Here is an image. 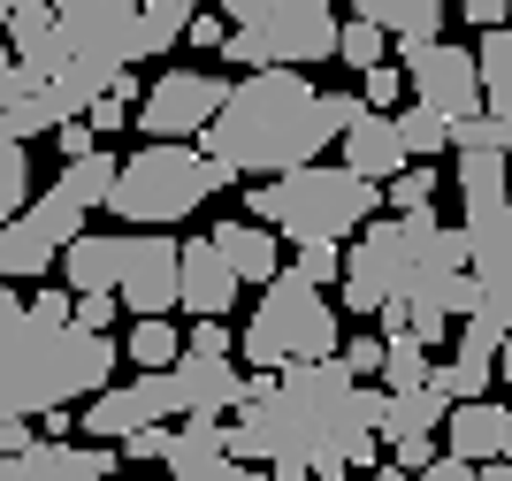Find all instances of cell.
<instances>
[{"label": "cell", "instance_id": "cell-1", "mask_svg": "<svg viewBox=\"0 0 512 481\" xmlns=\"http://www.w3.org/2000/svg\"><path fill=\"white\" fill-rule=\"evenodd\" d=\"M352 115H360V92H321L306 69H245L192 146L230 184H245V176L268 184V176L314 168L321 146H337L352 130Z\"/></svg>", "mask_w": 512, "mask_h": 481}, {"label": "cell", "instance_id": "cell-2", "mask_svg": "<svg viewBox=\"0 0 512 481\" xmlns=\"http://www.w3.org/2000/svg\"><path fill=\"white\" fill-rule=\"evenodd\" d=\"M115 336L77 321H39L16 283H0V420H46L115 382Z\"/></svg>", "mask_w": 512, "mask_h": 481}, {"label": "cell", "instance_id": "cell-3", "mask_svg": "<svg viewBox=\"0 0 512 481\" xmlns=\"http://www.w3.org/2000/svg\"><path fill=\"white\" fill-rule=\"evenodd\" d=\"M245 207L268 237H291V245H337V237L367 230L383 214V191L360 184L344 161H314L291 168V176H268V184H245Z\"/></svg>", "mask_w": 512, "mask_h": 481}, {"label": "cell", "instance_id": "cell-4", "mask_svg": "<svg viewBox=\"0 0 512 481\" xmlns=\"http://www.w3.org/2000/svg\"><path fill=\"white\" fill-rule=\"evenodd\" d=\"M115 161H123V153L92 146L85 161H69L39 199H23V214L0 222V283H39V275L62 260L69 237L92 230V207H100L107 184H115Z\"/></svg>", "mask_w": 512, "mask_h": 481}, {"label": "cell", "instance_id": "cell-5", "mask_svg": "<svg viewBox=\"0 0 512 481\" xmlns=\"http://www.w3.org/2000/svg\"><path fill=\"white\" fill-rule=\"evenodd\" d=\"M230 39L214 62L230 69H314L337 62V8L329 0H214Z\"/></svg>", "mask_w": 512, "mask_h": 481}, {"label": "cell", "instance_id": "cell-6", "mask_svg": "<svg viewBox=\"0 0 512 481\" xmlns=\"http://www.w3.org/2000/svg\"><path fill=\"white\" fill-rule=\"evenodd\" d=\"M222 184L230 176L199 146H146V153H130V161H115V184H107L100 207L115 222H130V230H169V222H192Z\"/></svg>", "mask_w": 512, "mask_h": 481}, {"label": "cell", "instance_id": "cell-7", "mask_svg": "<svg viewBox=\"0 0 512 481\" xmlns=\"http://www.w3.org/2000/svg\"><path fill=\"white\" fill-rule=\"evenodd\" d=\"M337 306L321 291H306L299 275L283 268L276 283H260V306L237 336V352L253 359V375H276V367H306V359H337Z\"/></svg>", "mask_w": 512, "mask_h": 481}, {"label": "cell", "instance_id": "cell-8", "mask_svg": "<svg viewBox=\"0 0 512 481\" xmlns=\"http://www.w3.org/2000/svg\"><path fill=\"white\" fill-rule=\"evenodd\" d=\"M436 230H444L436 207H421V214H375V222L360 230V245L344 252L337 306H344V314H360V321H375L390 298H406V283H413V268H421V252H428V237H436Z\"/></svg>", "mask_w": 512, "mask_h": 481}, {"label": "cell", "instance_id": "cell-9", "mask_svg": "<svg viewBox=\"0 0 512 481\" xmlns=\"http://www.w3.org/2000/svg\"><path fill=\"white\" fill-rule=\"evenodd\" d=\"M222 92H230V77H222V69H161V77L138 92L130 123H138V138H146V146H192L199 130L214 123Z\"/></svg>", "mask_w": 512, "mask_h": 481}, {"label": "cell", "instance_id": "cell-10", "mask_svg": "<svg viewBox=\"0 0 512 481\" xmlns=\"http://www.w3.org/2000/svg\"><path fill=\"white\" fill-rule=\"evenodd\" d=\"M398 77H406V100L444 115V123H467L482 115V77H474V46L428 39V46H398Z\"/></svg>", "mask_w": 512, "mask_h": 481}, {"label": "cell", "instance_id": "cell-11", "mask_svg": "<svg viewBox=\"0 0 512 481\" xmlns=\"http://www.w3.org/2000/svg\"><path fill=\"white\" fill-rule=\"evenodd\" d=\"M115 306L130 321L176 314V237L169 230H123L115 237Z\"/></svg>", "mask_w": 512, "mask_h": 481}, {"label": "cell", "instance_id": "cell-12", "mask_svg": "<svg viewBox=\"0 0 512 481\" xmlns=\"http://www.w3.org/2000/svg\"><path fill=\"white\" fill-rule=\"evenodd\" d=\"M176 420H184V405H176V382H169V375H138V382H123V390L107 382L100 398H85L77 428H85L92 443H107V451H115V443L138 436V428H176Z\"/></svg>", "mask_w": 512, "mask_h": 481}, {"label": "cell", "instance_id": "cell-13", "mask_svg": "<svg viewBox=\"0 0 512 481\" xmlns=\"http://www.w3.org/2000/svg\"><path fill=\"white\" fill-rule=\"evenodd\" d=\"M451 230L467 237V275H474V291H482L474 314L512 329V199L497 214H482V222H451Z\"/></svg>", "mask_w": 512, "mask_h": 481}, {"label": "cell", "instance_id": "cell-14", "mask_svg": "<svg viewBox=\"0 0 512 481\" xmlns=\"http://www.w3.org/2000/svg\"><path fill=\"white\" fill-rule=\"evenodd\" d=\"M176 306L192 321H222L237 306V275L214 260L207 237H176Z\"/></svg>", "mask_w": 512, "mask_h": 481}, {"label": "cell", "instance_id": "cell-15", "mask_svg": "<svg viewBox=\"0 0 512 481\" xmlns=\"http://www.w3.org/2000/svg\"><path fill=\"white\" fill-rule=\"evenodd\" d=\"M176 382V405H184V420H230L237 398H245V375H237V359H176L169 367Z\"/></svg>", "mask_w": 512, "mask_h": 481}, {"label": "cell", "instance_id": "cell-16", "mask_svg": "<svg viewBox=\"0 0 512 481\" xmlns=\"http://www.w3.org/2000/svg\"><path fill=\"white\" fill-rule=\"evenodd\" d=\"M115 466L123 459L100 443H31L16 459H0V481H107Z\"/></svg>", "mask_w": 512, "mask_h": 481}, {"label": "cell", "instance_id": "cell-17", "mask_svg": "<svg viewBox=\"0 0 512 481\" xmlns=\"http://www.w3.org/2000/svg\"><path fill=\"white\" fill-rule=\"evenodd\" d=\"M169 481H260V474L222 451V420H176Z\"/></svg>", "mask_w": 512, "mask_h": 481}, {"label": "cell", "instance_id": "cell-18", "mask_svg": "<svg viewBox=\"0 0 512 481\" xmlns=\"http://www.w3.org/2000/svg\"><path fill=\"white\" fill-rule=\"evenodd\" d=\"M207 245H214V260L237 275V291H260V283L283 275V252H276V237L260 230V222H214Z\"/></svg>", "mask_w": 512, "mask_h": 481}, {"label": "cell", "instance_id": "cell-19", "mask_svg": "<svg viewBox=\"0 0 512 481\" xmlns=\"http://www.w3.org/2000/svg\"><path fill=\"white\" fill-rule=\"evenodd\" d=\"M337 146H344V168H352L360 184H375V191H383L398 168H413L406 146H398V130H390V115H367V107L352 115V130H344Z\"/></svg>", "mask_w": 512, "mask_h": 481}, {"label": "cell", "instance_id": "cell-20", "mask_svg": "<svg viewBox=\"0 0 512 481\" xmlns=\"http://www.w3.org/2000/svg\"><path fill=\"white\" fill-rule=\"evenodd\" d=\"M352 16L375 23V31H383V39H398V46H428V39H444L451 0H360Z\"/></svg>", "mask_w": 512, "mask_h": 481}, {"label": "cell", "instance_id": "cell-21", "mask_svg": "<svg viewBox=\"0 0 512 481\" xmlns=\"http://www.w3.org/2000/svg\"><path fill=\"white\" fill-rule=\"evenodd\" d=\"M505 199H512V184H505V153H490V146L459 153V222H482V214H497Z\"/></svg>", "mask_w": 512, "mask_h": 481}, {"label": "cell", "instance_id": "cell-22", "mask_svg": "<svg viewBox=\"0 0 512 481\" xmlns=\"http://www.w3.org/2000/svg\"><path fill=\"white\" fill-rule=\"evenodd\" d=\"M497 413H505V405H490V398L451 405L444 428H436V436H444V451H451V459H467V466H490V459H497Z\"/></svg>", "mask_w": 512, "mask_h": 481}, {"label": "cell", "instance_id": "cell-23", "mask_svg": "<svg viewBox=\"0 0 512 481\" xmlns=\"http://www.w3.org/2000/svg\"><path fill=\"white\" fill-rule=\"evenodd\" d=\"M444 413H451V398L444 390H383V420H375V436L383 443H398V436H436L444 428Z\"/></svg>", "mask_w": 512, "mask_h": 481}, {"label": "cell", "instance_id": "cell-24", "mask_svg": "<svg viewBox=\"0 0 512 481\" xmlns=\"http://www.w3.org/2000/svg\"><path fill=\"white\" fill-rule=\"evenodd\" d=\"M184 23H192V0H138V23H130V62L176 54V46H184Z\"/></svg>", "mask_w": 512, "mask_h": 481}, {"label": "cell", "instance_id": "cell-25", "mask_svg": "<svg viewBox=\"0 0 512 481\" xmlns=\"http://www.w3.org/2000/svg\"><path fill=\"white\" fill-rule=\"evenodd\" d=\"M474 77H482V115H512V23L505 31H482Z\"/></svg>", "mask_w": 512, "mask_h": 481}, {"label": "cell", "instance_id": "cell-26", "mask_svg": "<svg viewBox=\"0 0 512 481\" xmlns=\"http://www.w3.org/2000/svg\"><path fill=\"white\" fill-rule=\"evenodd\" d=\"M115 352L138 359V375H169L176 359H184V329H176V321H130Z\"/></svg>", "mask_w": 512, "mask_h": 481}, {"label": "cell", "instance_id": "cell-27", "mask_svg": "<svg viewBox=\"0 0 512 481\" xmlns=\"http://www.w3.org/2000/svg\"><path fill=\"white\" fill-rule=\"evenodd\" d=\"M390 130H398L406 161H436V153H451V123H444V115H428V107H413V100L390 115Z\"/></svg>", "mask_w": 512, "mask_h": 481}, {"label": "cell", "instance_id": "cell-28", "mask_svg": "<svg viewBox=\"0 0 512 481\" xmlns=\"http://www.w3.org/2000/svg\"><path fill=\"white\" fill-rule=\"evenodd\" d=\"M428 344L421 336H406V329H383V390H421L428 382Z\"/></svg>", "mask_w": 512, "mask_h": 481}, {"label": "cell", "instance_id": "cell-29", "mask_svg": "<svg viewBox=\"0 0 512 481\" xmlns=\"http://www.w3.org/2000/svg\"><path fill=\"white\" fill-rule=\"evenodd\" d=\"M337 62H344V69H360V77H367V69H383V62H390V39L375 31V23L344 16V23H337Z\"/></svg>", "mask_w": 512, "mask_h": 481}, {"label": "cell", "instance_id": "cell-30", "mask_svg": "<svg viewBox=\"0 0 512 481\" xmlns=\"http://www.w3.org/2000/svg\"><path fill=\"white\" fill-rule=\"evenodd\" d=\"M436 184H444V176H436V168H398V176H390L383 184V214H421V207H436Z\"/></svg>", "mask_w": 512, "mask_h": 481}, {"label": "cell", "instance_id": "cell-31", "mask_svg": "<svg viewBox=\"0 0 512 481\" xmlns=\"http://www.w3.org/2000/svg\"><path fill=\"white\" fill-rule=\"evenodd\" d=\"M23 199H31V146L0 138V222L23 214Z\"/></svg>", "mask_w": 512, "mask_h": 481}, {"label": "cell", "instance_id": "cell-32", "mask_svg": "<svg viewBox=\"0 0 512 481\" xmlns=\"http://www.w3.org/2000/svg\"><path fill=\"white\" fill-rule=\"evenodd\" d=\"M291 275H299L306 291H337V275H344V252H337V245H299Z\"/></svg>", "mask_w": 512, "mask_h": 481}, {"label": "cell", "instance_id": "cell-33", "mask_svg": "<svg viewBox=\"0 0 512 481\" xmlns=\"http://www.w3.org/2000/svg\"><path fill=\"white\" fill-rule=\"evenodd\" d=\"M169 451H176V428H138V436L115 443V459L130 466H169Z\"/></svg>", "mask_w": 512, "mask_h": 481}, {"label": "cell", "instance_id": "cell-34", "mask_svg": "<svg viewBox=\"0 0 512 481\" xmlns=\"http://www.w3.org/2000/svg\"><path fill=\"white\" fill-rule=\"evenodd\" d=\"M398 100H406V77H398V62H383V69H367V77H360V107H367V115H390Z\"/></svg>", "mask_w": 512, "mask_h": 481}, {"label": "cell", "instance_id": "cell-35", "mask_svg": "<svg viewBox=\"0 0 512 481\" xmlns=\"http://www.w3.org/2000/svg\"><path fill=\"white\" fill-rule=\"evenodd\" d=\"M337 359H344V375H352V382H375V375H383V336H344Z\"/></svg>", "mask_w": 512, "mask_h": 481}, {"label": "cell", "instance_id": "cell-36", "mask_svg": "<svg viewBox=\"0 0 512 481\" xmlns=\"http://www.w3.org/2000/svg\"><path fill=\"white\" fill-rule=\"evenodd\" d=\"M184 352L192 359H237V336L222 329V321H192V329H184Z\"/></svg>", "mask_w": 512, "mask_h": 481}, {"label": "cell", "instance_id": "cell-37", "mask_svg": "<svg viewBox=\"0 0 512 481\" xmlns=\"http://www.w3.org/2000/svg\"><path fill=\"white\" fill-rule=\"evenodd\" d=\"M69 321H77V329H92V336H107L115 321H123V306H115L107 291H92V298H69Z\"/></svg>", "mask_w": 512, "mask_h": 481}, {"label": "cell", "instance_id": "cell-38", "mask_svg": "<svg viewBox=\"0 0 512 481\" xmlns=\"http://www.w3.org/2000/svg\"><path fill=\"white\" fill-rule=\"evenodd\" d=\"M77 123H85V130H92V146H100L107 130H123V123H130V107H123V100H115V92H100V100H92V107H85V115H77Z\"/></svg>", "mask_w": 512, "mask_h": 481}, {"label": "cell", "instance_id": "cell-39", "mask_svg": "<svg viewBox=\"0 0 512 481\" xmlns=\"http://www.w3.org/2000/svg\"><path fill=\"white\" fill-rule=\"evenodd\" d=\"M459 23H467V31H505L512 0H459Z\"/></svg>", "mask_w": 512, "mask_h": 481}, {"label": "cell", "instance_id": "cell-40", "mask_svg": "<svg viewBox=\"0 0 512 481\" xmlns=\"http://www.w3.org/2000/svg\"><path fill=\"white\" fill-rule=\"evenodd\" d=\"M222 39H230V23L214 16V8H192V23H184V46H214V54H222Z\"/></svg>", "mask_w": 512, "mask_h": 481}, {"label": "cell", "instance_id": "cell-41", "mask_svg": "<svg viewBox=\"0 0 512 481\" xmlns=\"http://www.w3.org/2000/svg\"><path fill=\"white\" fill-rule=\"evenodd\" d=\"M413 481H474V466H467V459H451V451H444V459H428Z\"/></svg>", "mask_w": 512, "mask_h": 481}, {"label": "cell", "instance_id": "cell-42", "mask_svg": "<svg viewBox=\"0 0 512 481\" xmlns=\"http://www.w3.org/2000/svg\"><path fill=\"white\" fill-rule=\"evenodd\" d=\"M23 306H31L39 321H69V291H31Z\"/></svg>", "mask_w": 512, "mask_h": 481}, {"label": "cell", "instance_id": "cell-43", "mask_svg": "<svg viewBox=\"0 0 512 481\" xmlns=\"http://www.w3.org/2000/svg\"><path fill=\"white\" fill-rule=\"evenodd\" d=\"M31 420H0V459H16V451H31Z\"/></svg>", "mask_w": 512, "mask_h": 481}, {"label": "cell", "instance_id": "cell-44", "mask_svg": "<svg viewBox=\"0 0 512 481\" xmlns=\"http://www.w3.org/2000/svg\"><path fill=\"white\" fill-rule=\"evenodd\" d=\"M54 146H62L69 161H85V153H92V130L85 123H62V130H54Z\"/></svg>", "mask_w": 512, "mask_h": 481}, {"label": "cell", "instance_id": "cell-45", "mask_svg": "<svg viewBox=\"0 0 512 481\" xmlns=\"http://www.w3.org/2000/svg\"><path fill=\"white\" fill-rule=\"evenodd\" d=\"M497 459L512 466V405H505V413H497Z\"/></svg>", "mask_w": 512, "mask_h": 481}, {"label": "cell", "instance_id": "cell-46", "mask_svg": "<svg viewBox=\"0 0 512 481\" xmlns=\"http://www.w3.org/2000/svg\"><path fill=\"white\" fill-rule=\"evenodd\" d=\"M474 481H512V466H505V459H490V466H474Z\"/></svg>", "mask_w": 512, "mask_h": 481}, {"label": "cell", "instance_id": "cell-47", "mask_svg": "<svg viewBox=\"0 0 512 481\" xmlns=\"http://www.w3.org/2000/svg\"><path fill=\"white\" fill-rule=\"evenodd\" d=\"M497 375L512 382V329H505V344H497Z\"/></svg>", "mask_w": 512, "mask_h": 481}, {"label": "cell", "instance_id": "cell-48", "mask_svg": "<svg viewBox=\"0 0 512 481\" xmlns=\"http://www.w3.org/2000/svg\"><path fill=\"white\" fill-rule=\"evenodd\" d=\"M497 146H505V161H512V115H497Z\"/></svg>", "mask_w": 512, "mask_h": 481}, {"label": "cell", "instance_id": "cell-49", "mask_svg": "<svg viewBox=\"0 0 512 481\" xmlns=\"http://www.w3.org/2000/svg\"><path fill=\"white\" fill-rule=\"evenodd\" d=\"M329 8H360V0H329Z\"/></svg>", "mask_w": 512, "mask_h": 481}, {"label": "cell", "instance_id": "cell-50", "mask_svg": "<svg viewBox=\"0 0 512 481\" xmlns=\"http://www.w3.org/2000/svg\"><path fill=\"white\" fill-rule=\"evenodd\" d=\"M260 481H276V474H260Z\"/></svg>", "mask_w": 512, "mask_h": 481}]
</instances>
